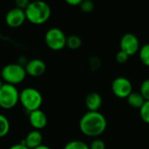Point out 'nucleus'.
<instances>
[{"mask_svg":"<svg viewBox=\"0 0 149 149\" xmlns=\"http://www.w3.org/2000/svg\"><path fill=\"white\" fill-rule=\"evenodd\" d=\"M10 131V122L7 117L0 113V138L4 137Z\"/></svg>","mask_w":149,"mask_h":149,"instance_id":"nucleus-17","label":"nucleus"},{"mask_svg":"<svg viewBox=\"0 0 149 149\" xmlns=\"http://www.w3.org/2000/svg\"><path fill=\"white\" fill-rule=\"evenodd\" d=\"M111 89L116 97L120 99H127L133 92V86L127 78L120 76L113 80Z\"/></svg>","mask_w":149,"mask_h":149,"instance_id":"nucleus-7","label":"nucleus"},{"mask_svg":"<svg viewBox=\"0 0 149 149\" xmlns=\"http://www.w3.org/2000/svg\"><path fill=\"white\" fill-rule=\"evenodd\" d=\"M115 58H116V61H117L119 64H125V63L128 60V58H129V55H128V54H127L125 52H123V51H120H120L117 52Z\"/></svg>","mask_w":149,"mask_h":149,"instance_id":"nucleus-22","label":"nucleus"},{"mask_svg":"<svg viewBox=\"0 0 149 149\" xmlns=\"http://www.w3.org/2000/svg\"><path fill=\"white\" fill-rule=\"evenodd\" d=\"M82 45L81 38L77 35H70L66 38V46L71 50H78Z\"/></svg>","mask_w":149,"mask_h":149,"instance_id":"nucleus-15","label":"nucleus"},{"mask_svg":"<svg viewBox=\"0 0 149 149\" xmlns=\"http://www.w3.org/2000/svg\"><path fill=\"white\" fill-rule=\"evenodd\" d=\"M127 100L130 107L137 109H141V107L143 106V104L146 101L140 92H134V91L127 98Z\"/></svg>","mask_w":149,"mask_h":149,"instance_id":"nucleus-14","label":"nucleus"},{"mask_svg":"<svg viewBox=\"0 0 149 149\" xmlns=\"http://www.w3.org/2000/svg\"><path fill=\"white\" fill-rule=\"evenodd\" d=\"M26 20L25 12L24 10L14 7L10 9L5 16L6 24L12 28H17L21 26Z\"/></svg>","mask_w":149,"mask_h":149,"instance_id":"nucleus-9","label":"nucleus"},{"mask_svg":"<svg viewBox=\"0 0 149 149\" xmlns=\"http://www.w3.org/2000/svg\"><path fill=\"white\" fill-rule=\"evenodd\" d=\"M19 93L16 86L4 83L0 88V107L13 108L19 101Z\"/></svg>","mask_w":149,"mask_h":149,"instance_id":"nucleus-5","label":"nucleus"},{"mask_svg":"<svg viewBox=\"0 0 149 149\" xmlns=\"http://www.w3.org/2000/svg\"><path fill=\"white\" fill-rule=\"evenodd\" d=\"M19 102L29 113L40 109L43 103L41 93L34 87H26L19 93Z\"/></svg>","mask_w":149,"mask_h":149,"instance_id":"nucleus-3","label":"nucleus"},{"mask_svg":"<svg viewBox=\"0 0 149 149\" xmlns=\"http://www.w3.org/2000/svg\"><path fill=\"white\" fill-rule=\"evenodd\" d=\"M26 75L24 66L18 63L5 65L1 70V77L4 83L13 86L23 82Z\"/></svg>","mask_w":149,"mask_h":149,"instance_id":"nucleus-4","label":"nucleus"},{"mask_svg":"<svg viewBox=\"0 0 149 149\" xmlns=\"http://www.w3.org/2000/svg\"><path fill=\"white\" fill-rule=\"evenodd\" d=\"M79 7L84 12L89 13V12H92L94 10V3L93 1H91V0H84V1L81 2Z\"/></svg>","mask_w":149,"mask_h":149,"instance_id":"nucleus-21","label":"nucleus"},{"mask_svg":"<svg viewBox=\"0 0 149 149\" xmlns=\"http://www.w3.org/2000/svg\"><path fill=\"white\" fill-rule=\"evenodd\" d=\"M24 12L27 21L33 24H42L50 18L52 10L46 2L33 1L30 2Z\"/></svg>","mask_w":149,"mask_h":149,"instance_id":"nucleus-2","label":"nucleus"},{"mask_svg":"<svg viewBox=\"0 0 149 149\" xmlns=\"http://www.w3.org/2000/svg\"><path fill=\"white\" fill-rule=\"evenodd\" d=\"M139 92L143 96L145 100H149V79H147L142 81Z\"/></svg>","mask_w":149,"mask_h":149,"instance_id":"nucleus-20","label":"nucleus"},{"mask_svg":"<svg viewBox=\"0 0 149 149\" xmlns=\"http://www.w3.org/2000/svg\"><path fill=\"white\" fill-rule=\"evenodd\" d=\"M82 0H66V3L70 5H72V6H78V5H80Z\"/></svg>","mask_w":149,"mask_h":149,"instance_id":"nucleus-26","label":"nucleus"},{"mask_svg":"<svg viewBox=\"0 0 149 149\" xmlns=\"http://www.w3.org/2000/svg\"><path fill=\"white\" fill-rule=\"evenodd\" d=\"M3 84H4V83H3V80H2V79H0V88H1L2 86H3Z\"/></svg>","mask_w":149,"mask_h":149,"instance_id":"nucleus-28","label":"nucleus"},{"mask_svg":"<svg viewBox=\"0 0 149 149\" xmlns=\"http://www.w3.org/2000/svg\"><path fill=\"white\" fill-rule=\"evenodd\" d=\"M140 116L145 123L149 124V100H146L143 106L141 107Z\"/></svg>","mask_w":149,"mask_h":149,"instance_id":"nucleus-19","label":"nucleus"},{"mask_svg":"<svg viewBox=\"0 0 149 149\" xmlns=\"http://www.w3.org/2000/svg\"><path fill=\"white\" fill-rule=\"evenodd\" d=\"M43 135L38 130H32L27 134L24 141L20 143L25 145L29 149H35L36 148L42 145Z\"/></svg>","mask_w":149,"mask_h":149,"instance_id":"nucleus-12","label":"nucleus"},{"mask_svg":"<svg viewBox=\"0 0 149 149\" xmlns=\"http://www.w3.org/2000/svg\"><path fill=\"white\" fill-rule=\"evenodd\" d=\"M0 108H1V107H0Z\"/></svg>","mask_w":149,"mask_h":149,"instance_id":"nucleus-29","label":"nucleus"},{"mask_svg":"<svg viewBox=\"0 0 149 149\" xmlns=\"http://www.w3.org/2000/svg\"><path fill=\"white\" fill-rule=\"evenodd\" d=\"M107 122L105 116L100 112H86L79 120L81 133L88 137H98L107 129Z\"/></svg>","mask_w":149,"mask_h":149,"instance_id":"nucleus-1","label":"nucleus"},{"mask_svg":"<svg viewBox=\"0 0 149 149\" xmlns=\"http://www.w3.org/2000/svg\"><path fill=\"white\" fill-rule=\"evenodd\" d=\"M89 148L90 149H106V144L102 140L95 139L91 142Z\"/></svg>","mask_w":149,"mask_h":149,"instance_id":"nucleus-23","label":"nucleus"},{"mask_svg":"<svg viewBox=\"0 0 149 149\" xmlns=\"http://www.w3.org/2000/svg\"><path fill=\"white\" fill-rule=\"evenodd\" d=\"M102 97L100 93L96 92L89 93L85 100L86 107L90 112H99L102 106Z\"/></svg>","mask_w":149,"mask_h":149,"instance_id":"nucleus-13","label":"nucleus"},{"mask_svg":"<svg viewBox=\"0 0 149 149\" xmlns=\"http://www.w3.org/2000/svg\"><path fill=\"white\" fill-rule=\"evenodd\" d=\"M139 58L143 65L149 66V44H145L140 48Z\"/></svg>","mask_w":149,"mask_h":149,"instance_id":"nucleus-16","label":"nucleus"},{"mask_svg":"<svg viewBox=\"0 0 149 149\" xmlns=\"http://www.w3.org/2000/svg\"><path fill=\"white\" fill-rule=\"evenodd\" d=\"M29 3H30V1H28V0H17L15 2L16 7L19 8V9H22L24 10L27 8Z\"/></svg>","mask_w":149,"mask_h":149,"instance_id":"nucleus-24","label":"nucleus"},{"mask_svg":"<svg viewBox=\"0 0 149 149\" xmlns=\"http://www.w3.org/2000/svg\"><path fill=\"white\" fill-rule=\"evenodd\" d=\"M35 149H51L48 146H46V145H40L39 147H38V148H36Z\"/></svg>","mask_w":149,"mask_h":149,"instance_id":"nucleus-27","label":"nucleus"},{"mask_svg":"<svg viewBox=\"0 0 149 149\" xmlns=\"http://www.w3.org/2000/svg\"><path fill=\"white\" fill-rule=\"evenodd\" d=\"M9 149H29L25 145L22 144V143H17L15 145H12Z\"/></svg>","mask_w":149,"mask_h":149,"instance_id":"nucleus-25","label":"nucleus"},{"mask_svg":"<svg viewBox=\"0 0 149 149\" xmlns=\"http://www.w3.org/2000/svg\"><path fill=\"white\" fill-rule=\"evenodd\" d=\"M24 69L27 75L37 78L42 76L45 72L46 65L43 60L39 58H33L26 62Z\"/></svg>","mask_w":149,"mask_h":149,"instance_id":"nucleus-10","label":"nucleus"},{"mask_svg":"<svg viewBox=\"0 0 149 149\" xmlns=\"http://www.w3.org/2000/svg\"><path fill=\"white\" fill-rule=\"evenodd\" d=\"M47 121L48 120L45 113L40 109L29 113V122L34 130L39 131L40 129L45 128L47 125Z\"/></svg>","mask_w":149,"mask_h":149,"instance_id":"nucleus-11","label":"nucleus"},{"mask_svg":"<svg viewBox=\"0 0 149 149\" xmlns=\"http://www.w3.org/2000/svg\"><path fill=\"white\" fill-rule=\"evenodd\" d=\"M120 51H123L129 56H132L136 52H138L141 48L139 38L134 33L131 32L125 33L120 38Z\"/></svg>","mask_w":149,"mask_h":149,"instance_id":"nucleus-8","label":"nucleus"},{"mask_svg":"<svg viewBox=\"0 0 149 149\" xmlns=\"http://www.w3.org/2000/svg\"><path fill=\"white\" fill-rule=\"evenodd\" d=\"M64 149H90V148L83 141H69L67 144H65Z\"/></svg>","mask_w":149,"mask_h":149,"instance_id":"nucleus-18","label":"nucleus"},{"mask_svg":"<svg viewBox=\"0 0 149 149\" xmlns=\"http://www.w3.org/2000/svg\"><path fill=\"white\" fill-rule=\"evenodd\" d=\"M66 38L65 32L58 27L49 29L45 35V42L52 51H60L65 48L66 46Z\"/></svg>","mask_w":149,"mask_h":149,"instance_id":"nucleus-6","label":"nucleus"}]
</instances>
